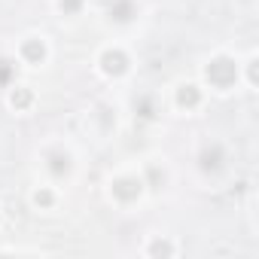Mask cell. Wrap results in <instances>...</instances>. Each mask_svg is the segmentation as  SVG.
<instances>
[{
  "label": "cell",
  "instance_id": "obj_1",
  "mask_svg": "<svg viewBox=\"0 0 259 259\" xmlns=\"http://www.w3.org/2000/svg\"><path fill=\"white\" fill-rule=\"evenodd\" d=\"M235 76H238V70H235V61H229V58H217V61L207 67V79H210L213 85H220V89L232 85Z\"/></svg>",
  "mask_w": 259,
  "mask_h": 259
},
{
  "label": "cell",
  "instance_id": "obj_2",
  "mask_svg": "<svg viewBox=\"0 0 259 259\" xmlns=\"http://www.w3.org/2000/svg\"><path fill=\"white\" fill-rule=\"evenodd\" d=\"M104 70L119 76V73L125 70V55H122V52H107V55H104Z\"/></svg>",
  "mask_w": 259,
  "mask_h": 259
},
{
  "label": "cell",
  "instance_id": "obj_3",
  "mask_svg": "<svg viewBox=\"0 0 259 259\" xmlns=\"http://www.w3.org/2000/svg\"><path fill=\"white\" fill-rule=\"evenodd\" d=\"M113 192H116L119 198H135V195L141 192V183H135V180H119V183L113 186Z\"/></svg>",
  "mask_w": 259,
  "mask_h": 259
},
{
  "label": "cell",
  "instance_id": "obj_4",
  "mask_svg": "<svg viewBox=\"0 0 259 259\" xmlns=\"http://www.w3.org/2000/svg\"><path fill=\"white\" fill-rule=\"evenodd\" d=\"M177 101H180V104H189V107L198 104V92H195V85H183L180 95H177Z\"/></svg>",
  "mask_w": 259,
  "mask_h": 259
},
{
  "label": "cell",
  "instance_id": "obj_5",
  "mask_svg": "<svg viewBox=\"0 0 259 259\" xmlns=\"http://www.w3.org/2000/svg\"><path fill=\"white\" fill-rule=\"evenodd\" d=\"M25 55H28L31 61H40V58H43V46H40V43H25Z\"/></svg>",
  "mask_w": 259,
  "mask_h": 259
},
{
  "label": "cell",
  "instance_id": "obj_6",
  "mask_svg": "<svg viewBox=\"0 0 259 259\" xmlns=\"http://www.w3.org/2000/svg\"><path fill=\"white\" fill-rule=\"evenodd\" d=\"M28 101H31V95H28L25 89H19V92H13V104H16V107H25Z\"/></svg>",
  "mask_w": 259,
  "mask_h": 259
}]
</instances>
